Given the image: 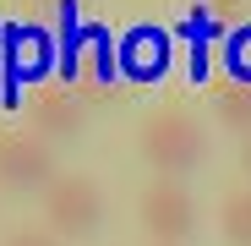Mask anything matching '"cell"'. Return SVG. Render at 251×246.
Instances as JSON below:
<instances>
[{"label":"cell","instance_id":"6da1fadb","mask_svg":"<svg viewBox=\"0 0 251 246\" xmlns=\"http://www.w3.org/2000/svg\"><path fill=\"white\" fill-rule=\"evenodd\" d=\"M137 148L153 164L158 181H186L197 164L207 159V132H202V120L186 115V109H158V115L142 120Z\"/></svg>","mask_w":251,"mask_h":246},{"label":"cell","instance_id":"7a4b0ae2","mask_svg":"<svg viewBox=\"0 0 251 246\" xmlns=\"http://www.w3.org/2000/svg\"><path fill=\"white\" fill-rule=\"evenodd\" d=\"M44 219L55 235H93L104 219V186L93 175H55L44 186Z\"/></svg>","mask_w":251,"mask_h":246},{"label":"cell","instance_id":"3957f363","mask_svg":"<svg viewBox=\"0 0 251 246\" xmlns=\"http://www.w3.org/2000/svg\"><path fill=\"white\" fill-rule=\"evenodd\" d=\"M137 214H142V230L164 246H180L191 241L197 230V197L186 191V181H153L137 202Z\"/></svg>","mask_w":251,"mask_h":246},{"label":"cell","instance_id":"277c9868","mask_svg":"<svg viewBox=\"0 0 251 246\" xmlns=\"http://www.w3.org/2000/svg\"><path fill=\"white\" fill-rule=\"evenodd\" d=\"M55 181V153L33 132H6L0 137V186L11 191H44Z\"/></svg>","mask_w":251,"mask_h":246},{"label":"cell","instance_id":"5b68a950","mask_svg":"<svg viewBox=\"0 0 251 246\" xmlns=\"http://www.w3.org/2000/svg\"><path fill=\"white\" fill-rule=\"evenodd\" d=\"M22 115H27V132L44 137V142H60V137H76L82 120H88V104H82L71 88L60 82H44V88H33L22 99Z\"/></svg>","mask_w":251,"mask_h":246},{"label":"cell","instance_id":"8992f818","mask_svg":"<svg viewBox=\"0 0 251 246\" xmlns=\"http://www.w3.org/2000/svg\"><path fill=\"white\" fill-rule=\"evenodd\" d=\"M115 66H120V77H131V82L164 77V66H170V38H164V27H131L115 44Z\"/></svg>","mask_w":251,"mask_h":246},{"label":"cell","instance_id":"52a82bcc","mask_svg":"<svg viewBox=\"0 0 251 246\" xmlns=\"http://www.w3.org/2000/svg\"><path fill=\"white\" fill-rule=\"evenodd\" d=\"M115 71H120V66H115L109 38H104L99 27H88V33H82V44H76V77L99 93V88H109V77H115Z\"/></svg>","mask_w":251,"mask_h":246},{"label":"cell","instance_id":"ba28073f","mask_svg":"<svg viewBox=\"0 0 251 246\" xmlns=\"http://www.w3.org/2000/svg\"><path fill=\"white\" fill-rule=\"evenodd\" d=\"M213 109H219V126L251 137V88H246V82H224V88H213Z\"/></svg>","mask_w":251,"mask_h":246},{"label":"cell","instance_id":"9c48e42d","mask_svg":"<svg viewBox=\"0 0 251 246\" xmlns=\"http://www.w3.org/2000/svg\"><path fill=\"white\" fill-rule=\"evenodd\" d=\"M44 66H50V38L33 33V27H17L11 33V71L17 77H44Z\"/></svg>","mask_w":251,"mask_h":246},{"label":"cell","instance_id":"30bf717a","mask_svg":"<svg viewBox=\"0 0 251 246\" xmlns=\"http://www.w3.org/2000/svg\"><path fill=\"white\" fill-rule=\"evenodd\" d=\"M219 230H224L229 246H251V186L235 191L224 208H219Z\"/></svg>","mask_w":251,"mask_h":246},{"label":"cell","instance_id":"8fae6325","mask_svg":"<svg viewBox=\"0 0 251 246\" xmlns=\"http://www.w3.org/2000/svg\"><path fill=\"white\" fill-rule=\"evenodd\" d=\"M224 66H229V82H246V88H251V22L229 33V44H224Z\"/></svg>","mask_w":251,"mask_h":246},{"label":"cell","instance_id":"7c38bea8","mask_svg":"<svg viewBox=\"0 0 251 246\" xmlns=\"http://www.w3.org/2000/svg\"><path fill=\"white\" fill-rule=\"evenodd\" d=\"M6 246H66V241H55V235H44V230H17Z\"/></svg>","mask_w":251,"mask_h":246},{"label":"cell","instance_id":"4fadbf2b","mask_svg":"<svg viewBox=\"0 0 251 246\" xmlns=\"http://www.w3.org/2000/svg\"><path fill=\"white\" fill-rule=\"evenodd\" d=\"M240 170L251 175V137H246V148H240Z\"/></svg>","mask_w":251,"mask_h":246}]
</instances>
